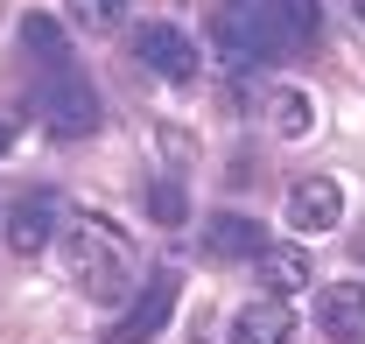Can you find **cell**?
I'll use <instances>...</instances> for the list:
<instances>
[{"instance_id":"8fae6325","label":"cell","mask_w":365,"mask_h":344,"mask_svg":"<svg viewBox=\"0 0 365 344\" xmlns=\"http://www.w3.org/2000/svg\"><path fill=\"white\" fill-rule=\"evenodd\" d=\"M21 49H29L43 71H71V36H63L49 14H29V21H21Z\"/></svg>"},{"instance_id":"3957f363","label":"cell","mask_w":365,"mask_h":344,"mask_svg":"<svg viewBox=\"0 0 365 344\" xmlns=\"http://www.w3.org/2000/svg\"><path fill=\"white\" fill-rule=\"evenodd\" d=\"M49 85L36 91V113H43V127L56 133V141H85L91 127H98V91L78 78V71H43Z\"/></svg>"},{"instance_id":"9a60e30c","label":"cell","mask_w":365,"mask_h":344,"mask_svg":"<svg viewBox=\"0 0 365 344\" xmlns=\"http://www.w3.org/2000/svg\"><path fill=\"white\" fill-rule=\"evenodd\" d=\"M148 211L162 218V225H182V190L176 183H155V190H148Z\"/></svg>"},{"instance_id":"9c48e42d","label":"cell","mask_w":365,"mask_h":344,"mask_svg":"<svg viewBox=\"0 0 365 344\" xmlns=\"http://www.w3.org/2000/svg\"><path fill=\"white\" fill-rule=\"evenodd\" d=\"M295 338V309H288V295H260L246 302L239 316H232L225 344H288Z\"/></svg>"},{"instance_id":"7c38bea8","label":"cell","mask_w":365,"mask_h":344,"mask_svg":"<svg viewBox=\"0 0 365 344\" xmlns=\"http://www.w3.org/2000/svg\"><path fill=\"white\" fill-rule=\"evenodd\" d=\"M260 274H267V295H295V288H309V260L295 253V246L260 253Z\"/></svg>"},{"instance_id":"6da1fadb","label":"cell","mask_w":365,"mask_h":344,"mask_svg":"<svg viewBox=\"0 0 365 344\" xmlns=\"http://www.w3.org/2000/svg\"><path fill=\"white\" fill-rule=\"evenodd\" d=\"M211 36L232 64H281L317 43V0H225Z\"/></svg>"},{"instance_id":"52a82bcc","label":"cell","mask_w":365,"mask_h":344,"mask_svg":"<svg viewBox=\"0 0 365 344\" xmlns=\"http://www.w3.org/2000/svg\"><path fill=\"white\" fill-rule=\"evenodd\" d=\"M344 218V190L330 183V176H302L295 190H288V225L302 232V239H317V232H330Z\"/></svg>"},{"instance_id":"4fadbf2b","label":"cell","mask_w":365,"mask_h":344,"mask_svg":"<svg viewBox=\"0 0 365 344\" xmlns=\"http://www.w3.org/2000/svg\"><path fill=\"white\" fill-rule=\"evenodd\" d=\"M309 127H317V106H309L302 91H281V98H274V133H288V141H302Z\"/></svg>"},{"instance_id":"5b68a950","label":"cell","mask_w":365,"mask_h":344,"mask_svg":"<svg viewBox=\"0 0 365 344\" xmlns=\"http://www.w3.org/2000/svg\"><path fill=\"white\" fill-rule=\"evenodd\" d=\"M134 56L155 71V78H169V85H197V43L182 36V29H169V21H140V36H134Z\"/></svg>"},{"instance_id":"8992f818","label":"cell","mask_w":365,"mask_h":344,"mask_svg":"<svg viewBox=\"0 0 365 344\" xmlns=\"http://www.w3.org/2000/svg\"><path fill=\"white\" fill-rule=\"evenodd\" d=\"M317 330L330 344H365V281H323Z\"/></svg>"},{"instance_id":"277c9868","label":"cell","mask_w":365,"mask_h":344,"mask_svg":"<svg viewBox=\"0 0 365 344\" xmlns=\"http://www.w3.org/2000/svg\"><path fill=\"white\" fill-rule=\"evenodd\" d=\"M176 295H182V274H176V267H155V274H148V288L127 302V316L113 323V344H148V338H162V323L176 316Z\"/></svg>"},{"instance_id":"ba28073f","label":"cell","mask_w":365,"mask_h":344,"mask_svg":"<svg viewBox=\"0 0 365 344\" xmlns=\"http://www.w3.org/2000/svg\"><path fill=\"white\" fill-rule=\"evenodd\" d=\"M0 239H7V253H21V260H36L56 239V197H21L14 211H7V225H0Z\"/></svg>"},{"instance_id":"2e32d148","label":"cell","mask_w":365,"mask_h":344,"mask_svg":"<svg viewBox=\"0 0 365 344\" xmlns=\"http://www.w3.org/2000/svg\"><path fill=\"white\" fill-rule=\"evenodd\" d=\"M7 148H14V127H7V120H0V155H7Z\"/></svg>"},{"instance_id":"7a4b0ae2","label":"cell","mask_w":365,"mask_h":344,"mask_svg":"<svg viewBox=\"0 0 365 344\" xmlns=\"http://www.w3.org/2000/svg\"><path fill=\"white\" fill-rule=\"evenodd\" d=\"M63 267H71V281L98 302H120L134 288V274H127V253H120V239L106 232V218H85V225H71L63 232Z\"/></svg>"},{"instance_id":"e0dca14e","label":"cell","mask_w":365,"mask_h":344,"mask_svg":"<svg viewBox=\"0 0 365 344\" xmlns=\"http://www.w3.org/2000/svg\"><path fill=\"white\" fill-rule=\"evenodd\" d=\"M351 14H359V29H365V0H351Z\"/></svg>"},{"instance_id":"5bb4252c","label":"cell","mask_w":365,"mask_h":344,"mask_svg":"<svg viewBox=\"0 0 365 344\" xmlns=\"http://www.w3.org/2000/svg\"><path fill=\"white\" fill-rule=\"evenodd\" d=\"M63 7H71V21L85 36H113L120 29V0H63Z\"/></svg>"},{"instance_id":"30bf717a","label":"cell","mask_w":365,"mask_h":344,"mask_svg":"<svg viewBox=\"0 0 365 344\" xmlns=\"http://www.w3.org/2000/svg\"><path fill=\"white\" fill-rule=\"evenodd\" d=\"M204 253L211 260H260L267 253V232L246 211H218V218H204Z\"/></svg>"}]
</instances>
